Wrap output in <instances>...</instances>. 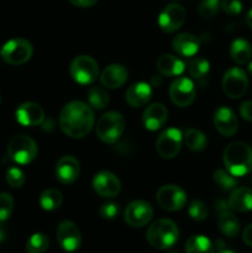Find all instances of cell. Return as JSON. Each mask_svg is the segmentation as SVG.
Segmentation results:
<instances>
[{"label": "cell", "instance_id": "cell-1", "mask_svg": "<svg viewBox=\"0 0 252 253\" xmlns=\"http://www.w3.org/2000/svg\"><path fill=\"white\" fill-rule=\"evenodd\" d=\"M94 113L83 101H71L62 109L59 126L71 138H83L94 126Z\"/></svg>", "mask_w": 252, "mask_h": 253}, {"label": "cell", "instance_id": "cell-2", "mask_svg": "<svg viewBox=\"0 0 252 253\" xmlns=\"http://www.w3.org/2000/svg\"><path fill=\"white\" fill-rule=\"evenodd\" d=\"M224 165L235 177H242L252 170V148L241 141L227 145L224 151Z\"/></svg>", "mask_w": 252, "mask_h": 253}, {"label": "cell", "instance_id": "cell-3", "mask_svg": "<svg viewBox=\"0 0 252 253\" xmlns=\"http://www.w3.org/2000/svg\"><path fill=\"white\" fill-rule=\"evenodd\" d=\"M179 230L177 224L169 219H160L147 230V241L157 250L170 249L178 241Z\"/></svg>", "mask_w": 252, "mask_h": 253}, {"label": "cell", "instance_id": "cell-4", "mask_svg": "<svg viewBox=\"0 0 252 253\" xmlns=\"http://www.w3.org/2000/svg\"><path fill=\"white\" fill-rule=\"evenodd\" d=\"M125 131V119L118 111H109L96 124V136L105 143H115Z\"/></svg>", "mask_w": 252, "mask_h": 253}, {"label": "cell", "instance_id": "cell-5", "mask_svg": "<svg viewBox=\"0 0 252 253\" xmlns=\"http://www.w3.org/2000/svg\"><path fill=\"white\" fill-rule=\"evenodd\" d=\"M37 145L27 135H16L7 145V156L17 165H29L36 158Z\"/></svg>", "mask_w": 252, "mask_h": 253}, {"label": "cell", "instance_id": "cell-6", "mask_svg": "<svg viewBox=\"0 0 252 253\" xmlns=\"http://www.w3.org/2000/svg\"><path fill=\"white\" fill-rule=\"evenodd\" d=\"M69 72H71L72 78L77 83L82 85H88V84L94 83L98 78L99 66L93 57L82 54L72 61Z\"/></svg>", "mask_w": 252, "mask_h": 253}, {"label": "cell", "instance_id": "cell-7", "mask_svg": "<svg viewBox=\"0 0 252 253\" xmlns=\"http://www.w3.org/2000/svg\"><path fill=\"white\" fill-rule=\"evenodd\" d=\"M34 53L32 44L25 39H12L2 46L1 58L11 66H20L29 61Z\"/></svg>", "mask_w": 252, "mask_h": 253}, {"label": "cell", "instance_id": "cell-8", "mask_svg": "<svg viewBox=\"0 0 252 253\" xmlns=\"http://www.w3.org/2000/svg\"><path fill=\"white\" fill-rule=\"evenodd\" d=\"M222 89L231 99H239L245 95L249 88V79L246 73L239 67H232L225 72L222 77Z\"/></svg>", "mask_w": 252, "mask_h": 253}, {"label": "cell", "instance_id": "cell-9", "mask_svg": "<svg viewBox=\"0 0 252 253\" xmlns=\"http://www.w3.org/2000/svg\"><path fill=\"white\" fill-rule=\"evenodd\" d=\"M158 205L167 211H178L183 209L187 203V193L174 184L163 185L156 195Z\"/></svg>", "mask_w": 252, "mask_h": 253}, {"label": "cell", "instance_id": "cell-10", "mask_svg": "<svg viewBox=\"0 0 252 253\" xmlns=\"http://www.w3.org/2000/svg\"><path fill=\"white\" fill-rule=\"evenodd\" d=\"M183 135L180 130L175 127L167 128L157 138L156 150L163 158H173L179 153L182 147Z\"/></svg>", "mask_w": 252, "mask_h": 253}, {"label": "cell", "instance_id": "cell-11", "mask_svg": "<svg viewBox=\"0 0 252 253\" xmlns=\"http://www.w3.org/2000/svg\"><path fill=\"white\" fill-rule=\"evenodd\" d=\"M187 17V11L179 4H168L163 7L158 16V25L165 32H174L183 26Z\"/></svg>", "mask_w": 252, "mask_h": 253}, {"label": "cell", "instance_id": "cell-12", "mask_svg": "<svg viewBox=\"0 0 252 253\" xmlns=\"http://www.w3.org/2000/svg\"><path fill=\"white\" fill-rule=\"evenodd\" d=\"M169 96L173 104H175L179 108L189 106L195 99L194 83L185 77L177 78L170 84Z\"/></svg>", "mask_w": 252, "mask_h": 253}, {"label": "cell", "instance_id": "cell-13", "mask_svg": "<svg viewBox=\"0 0 252 253\" xmlns=\"http://www.w3.org/2000/svg\"><path fill=\"white\" fill-rule=\"evenodd\" d=\"M57 241L66 252L77 251L82 245V235L78 226L69 220L62 221L57 227Z\"/></svg>", "mask_w": 252, "mask_h": 253}, {"label": "cell", "instance_id": "cell-14", "mask_svg": "<svg viewBox=\"0 0 252 253\" xmlns=\"http://www.w3.org/2000/svg\"><path fill=\"white\" fill-rule=\"evenodd\" d=\"M153 209L150 203L143 200H135L127 205L125 210L126 224L132 227H142L151 221Z\"/></svg>", "mask_w": 252, "mask_h": 253}, {"label": "cell", "instance_id": "cell-15", "mask_svg": "<svg viewBox=\"0 0 252 253\" xmlns=\"http://www.w3.org/2000/svg\"><path fill=\"white\" fill-rule=\"evenodd\" d=\"M91 185H93L94 192L104 198L116 197L121 190V183L119 178L108 170H101L96 173L94 175Z\"/></svg>", "mask_w": 252, "mask_h": 253}, {"label": "cell", "instance_id": "cell-16", "mask_svg": "<svg viewBox=\"0 0 252 253\" xmlns=\"http://www.w3.org/2000/svg\"><path fill=\"white\" fill-rule=\"evenodd\" d=\"M214 125L222 136L231 137L236 133L239 121L231 109L227 106H220L214 113Z\"/></svg>", "mask_w": 252, "mask_h": 253}, {"label": "cell", "instance_id": "cell-17", "mask_svg": "<svg viewBox=\"0 0 252 253\" xmlns=\"http://www.w3.org/2000/svg\"><path fill=\"white\" fill-rule=\"evenodd\" d=\"M81 166L77 158L73 156H63L58 160L56 165V178L62 184H72L79 177Z\"/></svg>", "mask_w": 252, "mask_h": 253}, {"label": "cell", "instance_id": "cell-18", "mask_svg": "<svg viewBox=\"0 0 252 253\" xmlns=\"http://www.w3.org/2000/svg\"><path fill=\"white\" fill-rule=\"evenodd\" d=\"M16 120L24 126H37L43 123L44 111L40 104L27 101L16 109Z\"/></svg>", "mask_w": 252, "mask_h": 253}, {"label": "cell", "instance_id": "cell-19", "mask_svg": "<svg viewBox=\"0 0 252 253\" xmlns=\"http://www.w3.org/2000/svg\"><path fill=\"white\" fill-rule=\"evenodd\" d=\"M152 96V86L150 83L137 82L127 88L125 93V100L131 108H142L150 101Z\"/></svg>", "mask_w": 252, "mask_h": 253}, {"label": "cell", "instance_id": "cell-20", "mask_svg": "<svg viewBox=\"0 0 252 253\" xmlns=\"http://www.w3.org/2000/svg\"><path fill=\"white\" fill-rule=\"evenodd\" d=\"M128 77V72L126 67L123 64L114 63L106 67L100 74V83L103 86L108 89L120 88L121 85L126 83Z\"/></svg>", "mask_w": 252, "mask_h": 253}, {"label": "cell", "instance_id": "cell-21", "mask_svg": "<svg viewBox=\"0 0 252 253\" xmlns=\"http://www.w3.org/2000/svg\"><path fill=\"white\" fill-rule=\"evenodd\" d=\"M168 111L163 104L161 103H153L150 106L146 108L143 111L142 123L147 130L156 131L158 128L162 127L165 123L167 121Z\"/></svg>", "mask_w": 252, "mask_h": 253}, {"label": "cell", "instance_id": "cell-22", "mask_svg": "<svg viewBox=\"0 0 252 253\" xmlns=\"http://www.w3.org/2000/svg\"><path fill=\"white\" fill-rule=\"evenodd\" d=\"M172 47L178 54L183 57H192L199 51L200 41L195 35L182 32L175 35L172 40Z\"/></svg>", "mask_w": 252, "mask_h": 253}, {"label": "cell", "instance_id": "cell-23", "mask_svg": "<svg viewBox=\"0 0 252 253\" xmlns=\"http://www.w3.org/2000/svg\"><path fill=\"white\" fill-rule=\"evenodd\" d=\"M230 210L237 212H246L252 210V189L247 187L235 188L227 200Z\"/></svg>", "mask_w": 252, "mask_h": 253}, {"label": "cell", "instance_id": "cell-24", "mask_svg": "<svg viewBox=\"0 0 252 253\" xmlns=\"http://www.w3.org/2000/svg\"><path fill=\"white\" fill-rule=\"evenodd\" d=\"M156 64H157L158 72L166 77L180 76L185 69L184 62L173 54H162L157 59Z\"/></svg>", "mask_w": 252, "mask_h": 253}, {"label": "cell", "instance_id": "cell-25", "mask_svg": "<svg viewBox=\"0 0 252 253\" xmlns=\"http://www.w3.org/2000/svg\"><path fill=\"white\" fill-rule=\"evenodd\" d=\"M217 226L222 235L226 237H236L240 231V222L237 217L231 212V210H226L217 215Z\"/></svg>", "mask_w": 252, "mask_h": 253}, {"label": "cell", "instance_id": "cell-26", "mask_svg": "<svg viewBox=\"0 0 252 253\" xmlns=\"http://www.w3.org/2000/svg\"><path fill=\"white\" fill-rule=\"evenodd\" d=\"M230 56L237 64H245L252 56L251 44L244 39H236L230 46Z\"/></svg>", "mask_w": 252, "mask_h": 253}, {"label": "cell", "instance_id": "cell-27", "mask_svg": "<svg viewBox=\"0 0 252 253\" xmlns=\"http://www.w3.org/2000/svg\"><path fill=\"white\" fill-rule=\"evenodd\" d=\"M185 253H215V247L208 237L194 235L185 244Z\"/></svg>", "mask_w": 252, "mask_h": 253}, {"label": "cell", "instance_id": "cell-28", "mask_svg": "<svg viewBox=\"0 0 252 253\" xmlns=\"http://www.w3.org/2000/svg\"><path fill=\"white\" fill-rule=\"evenodd\" d=\"M63 202V197L62 193L57 189H47L42 192L40 195V204H41L42 209L47 210V211H53L57 210L62 205Z\"/></svg>", "mask_w": 252, "mask_h": 253}, {"label": "cell", "instance_id": "cell-29", "mask_svg": "<svg viewBox=\"0 0 252 253\" xmlns=\"http://www.w3.org/2000/svg\"><path fill=\"white\" fill-rule=\"evenodd\" d=\"M184 142L189 150L192 151H203L208 145V138L202 131L197 128H189L185 131Z\"/></svg>", "mask_w": 252, "mask_h": 253}, {"label": "cell", "instance_id": "cell-30", "mask_svg": "<svg viewBox=\"0 0 252 253\" xmlns=\"http://www.w3.org/2000/svg\"><path fill=\"white\" fill-rule=\"evenodd\" d=\"M109 94L101 86H93L88 91V103L89 106L96 109V110H103L109 105Z\"/></svg>", "mask_w": 252, "mask_h": 253}, {"label": "cell", "instance_id": "cell-31", "mask_svg": "<svg viewBox=\"0 0 252 253\" xmlns=\"http://www.w3.org/2000/svg\"><path fill=\"white\" fill-rule=\"evenodd\" d=\"M49 240L44 234H34L26 242L27 253H44L48 250Z\"/></svg>", "mask_w": 252, "mask_h": 253}, {"label": "cell", "instance_id": "cell-32", "mask_svg": "<svg viewBox=\"0 0 252 253\" xmlns=\"http://www.w3.org/2000/svg\"><path fill=\"white\" fill-rule=\"evenodd\" d=\"M214 178V182L221 188L222 190H231L234 189L237 185V180L235 178V175H232L229 170L224 169H216L212 174Z\"/></svg>", "mask_w": 252, "mask_h": 253}, {"label": "cell", "instance_id": "cell-33", "mask_svg": "<svg viewBox=\"0 0 252 253\" xmlns=\"http://www.w3.org/2000/svg\"><path fill=\"white\" fill-rule=\"evenodd\" d=\"M210 69L209 62L205 58H195L189 62L188 64V71L189 74L195 79H200L208 74Z\"/></svg>", "mask_w": 252, "mask_h": 253}, {"label": "cell", "instance_id": "cell-34", "mask_svg": "<svg viewBox=\"0 0 252 253\" xmlns=\"http://www.w3.org/2000/svg\"><path fill=\"white\" fill-rule=\"evenodd\" d=\"M188 214L195 221H203L208 217V207L204 202L199 199H194L188 208Z\"/></svg>", "mask_w": 252, "mask_h": 253}, {"label": "cell", "instance_id": "cell-35", "mask_svg": "<svg viewBox=\"0 0 252 253\" xmlns=\"http://www.w3.org/2000/svg\"><path fill=\"white\" fill-rule=\"evenodd\" d=\"M220 9V0H203L198 6V12L203 19H211Z\"/></svg>", "mask_w": 252, "mask_h": 253}, {"label": "cell", "instance_id": "cell-36", "mask_svg": "<svg viewBox=\"0 0 252 253\" xmlns=\"http://www.w3.org/2000/svg\"><path fill=\"white\" fill-rule=\"evenodd\" d=\"M14 209V199L9 193H0V221L4 222L11 215Z\"/></svg>", "mask_w": 252, "mask_h": 253}, {"label": "cell", "instance_id": "cell-37", "mask_svg": "<svg viewBox=\"0 0 252 253\" xmlns=\"http://www.w3.org/2000/svg\"><path fill=\"white\" fill-rule=\"evenodd\" d=\"M6 182L11 188H20L25 183V174L20 168L11 167L6 172Z\"/></svg>", "mask_w": 252, "mask_h": 253}, {"label": "cell", "instance_id": "cell-38", "mask_svg": "<svg viewBox=\"0 0 252 253\" xmlns=\"http://www.w3.org/2000/svg\"><path fill=\"white\" fill-rule=\"evenodd\" d=\"M119 212H120V207H119V204L113 202L104 203L100 207V209H99V214L105 220L115 219L119 215Z\"/></svg>", "mask_w": 252, "mask_h": 253}, {"label": "cell", "instance_id": "cell-39", "mask_svg": "<svg viewBox=\"0 0 252 253\" xmlns=\"http://www.w3.org/2000/svg\"><path fill=\"white\" fill-rule=\"evenodd\" d=\"M220 9L227 15H239L242 11V2L240 0H220Z\"/></svg>", "mask_w": 252, "mask_h": 253}, {"label": "cell", "instance_id": "cell-40", "mask_svg": "<svg viewBox=\"0 0 252 253\" xmlns=\"http://www.w3.org/2000/svg\"><path fill=\"white\" fill-rule=\"evenodd\" d=\"M240 115L247 121L252 123V101L247 100L240 105Z\"/></svg>", "mask_w": 252, "mask_h": 253}, {"label": "cell", "instance_id": "cell-41", "mask_svg": "<svg viewBox=\"0 0 252 253\" xmlns=\"http://www.w3.org/2000/svg\"><path fill=\"white\" fill-rule=\"evenodd\" d=\"M242 240H244L247 246L252 247V224L245 227L244 232H242Z\"/></svg>", "mask_w": 252, "mask_h": 253}, {"label": "cell", "instance_id": "cell-42", "mask_svg": "<svg viewBox=\"0 0 252 253\" xmlns=\"http://www.w3.org/2000/svg\"><path fill=\"white\" fill-rule=\"evenodd\" d=\"M214 210L217 212V215L220 214V212H224L226 211V210H230L229 205H227V202H225V200L222 199H217L215 200L214 203Z\"/></svg>", "mask_w": 252, "mask_h": 253}, {"label": "cell", "instance_id": "cell-43", "mask_svg": "<svg viewBox=\"0 0 252 253\" xmlns=\"http://www.w3.org/2000/svg\"><path fill=\"white\" fill-rule=\"evenodd\" d=\"M73 5L79 7H90L98 2V0H69Z\"/></svg>", "mask_w": 252, "mask_h": 253}, {"label": "cell", "instance_id": "cell-44", "mask_svg": "<svg viewBox=\"0 0 252 253\" xmlns=\"http://www.w3.org/2000/svg\"><path fill=\"white\" fill-rule=\"evenodd\" d=\"M214 247L217 250V253H236L232 251V250L226 249V246H225V244L221 241V240H217V241L215 242Z\"/></svg>", "mask_w": 252, "mask_h": 253}, {"label": "cell", "instance_id": "cell-45", "mask_svg": "<svg viewBox=\"0 0 252 253\" xmlns=\"http://www.w3.org/2000/svg\"><path fill=\"white\" fill-rule=\"evenodd\" d=\"M163 81H162V77L160 76H153L150 81V85L151 86H155V88H158V86L162 85Z\"/></svg>", "mask_w": 252, "mask_h": 253}, {"label": "cell", "instance_id": "cell-46", "mask_svg": "<svg viewBox=\"0 0 252 253\" xmlns=\"http://www.w3.org/2000/svg\"><path fill=\"white\" fill-rule=\"evenodd\" d=\"M6 235H7L6 229H5V226L2 225V221H0V244L5 241V239H6Z\"/></svg>", "mask_w": 252, "mask_h": 253}, {"label": "cell", "instance_id": "cell-47", "mask_svg": "<svg viewBox=\"0 0 252 253\" xmlns=\"http://www.w3.org/2000/svg\"><path fill=\"white\" fill-rule=\"evenodd\" d=\"M246 21H247V25H249V26H250V29L252 30V9L250 10L249 12H247Z\"/></svg>", "mask_w": 252, "mask_h": 253}, {"label": "cell", "instance_id": "cell-48", "mask_svg": "<svg viewBox=\"0 0 252 253\" xmlns=\"http://www.w3.org/2000/svg\"><path fill=\"white\" fill-rule=\"evenodd\" d=\"M247 71H249L250 76H252V61H251V62H250L249 67H247Z\"/></svg>", "mask_w": 252, "mask_h": 253}, {"label": "cell", "instance_id": "cell-49", "mask_svg": "<svg viewBox=\"0 0 252 253\" xmlns=\"http://www.w3.org/2000/svg\"><path fill=\"white\" fill-rule=\"evenodd\" d=\"M168 253H178V252H174V251H170V252H168Z\"/></svg>", "mask_w": 252, "mask_h": 253}, {"label": "cell", "instance_id": "cell-50", "mask_svg": "<svg viewBox=\"0 0 252 253\" xmlns=\"http://www.w3.org/2000/svg\"><path fill=\"white\" fill-rule=\"evenodd\" d=\"M0 101H1V96H0Z\"/></svg>", "mask_w": 252, "mask_h": 253}]
</instances>
